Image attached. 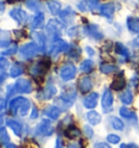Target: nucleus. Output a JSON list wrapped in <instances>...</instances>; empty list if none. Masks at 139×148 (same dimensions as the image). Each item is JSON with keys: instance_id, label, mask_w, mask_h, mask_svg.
<instances>
[{"instance_id": "1", "label": "nucleus", "mask_w": 139, "mask_h": 148, "mask_svg": "<svg viewBox=\"0 0 139 148\" xmlns=\"http://www.w3.org/2000/svg\"><path fill=\"white\" fill-rule=\"evenodd\" d=\"M29 106H31V103H29L28 99L23 97H18L10 102V110L13 113L19 112L21 116H25L29 109Z\"/></svg>"}, {"instance_id": "2", "label": "nucleus", "mask_w": 139, "mask_h": 148, "mask_svg": "<svg viewBox=\"0 0 139 148\" xmlns=\"http://www.w3.org/2000/svg\"><path fill=\"white\" fill-rule=\"evenodd\" d=\"M40 51L39 47L37 46V44L34 42H29L27 45H24L21 49H20V53L23 57L24 59H31L33 57L37 55L38 52Z\"/></svg>"}, {"instance_id": "3", "label": "nucleus", "mask_w": 139, "mask_h": 148, "mask_svg": "<svg viewBox=\"0 0 139 148\" xmlns=\"http://www.w3.org/2000/svg\"><path fill=\"white\" fill-rule=\"evenodd\" d=\"M33 89V86H32V83L28 81V79H18L16 81V83L14 85V88L12 89V92L8 94V95H12L13 92H31Z\"/></svg>"}, {"instance_id": "4", "label": "nucleus", "mask_w": 139, "mask_h": 148, "mask_svg": "<svg viewBox=\"0 0 139 148\" xmlns=\"http://www.w3.org/2000/svg\"><path fill=\"white\" fill-rule=\"evenodd\" d=\"M47 32H48V34H49V36L51 38H53V40H56V39H58V37L61 35L62 25L57 20H50L48 25H47Z\"/></svg>"}, {"instance_id": "5", "label": "nucleus", "mask_w": 139, "mask_h": 148, "mask_svg": "<svg viewBox=\"0 0 139 148\" xmlns=\"http://www.w3.org/2000/svg\"><path fill=\"white\" fill-rule=\"evenodd\" d=\"M48 68H49L48 61H38L37 63H35L31 68V73L34 76H40V75H44L46 73Z\"/></svg>"}, {"instance_id": "6", "label": "nucleus", "mask_w": 139, "mask_h": 148, "mask_svg": "<svg viewBox=\"0 0 139 148\" xmlns=\"http://www.w3.org/2000/svg\"><path fill=\"white\" fill-rule=\"evenodd\" d=\"M70 50V46L60 38H58L56 40H53V44H52V47H51V55L52 56H57L60 52H63V51H67Z\"/></svg>"}, {"instance_id": "7", "label": "nucleus", "mask_w": 139, "mask_h": 148, "mask_svg": "<svg viewBox=\"0 0 139 148\" xmlns=\"http://www.w3.org/2000/svg\"><path fill=\"white\" fill-rule=\"evenodd\" d=\"M75 74H76V68H75V65L72 64V63L65 64L60 71V76L64 79V81L72 79L75 76Z\"/></svg>"}, {"instance_id": "8", "label": "nucleus", "mask_w": 139, "mask_h": 148, "mask_svg": "<svg viewBox=\"0 0 139 148\" xmlns=\"http://www.w3.org/2000/svg\"><path fill=\"white\" fill-rule=\"evenodd\" d=\"M113 105V95L110 89H106L102 96V108L106 112H110L112 110Z\"/></svg>"}, {"instance_id": "9", "label": "nucleus", "mask_w": 139, "mask_h": 148, "mask_svg": "<svg viewBox=\"0 0 139 148\" xmlns=\"http://www.w3.org/2000/svg\"><path fill=\"white\" fill-rule=\"evenodd\" d=\"M10 16L13 18L14 21H16L19 24L26 23L28 18L27 13L22 9H13L10 12Z\"/></svg>"}, {"instance_id": "10", "label": "nucleus", "mask_w": 139, "mask_h": 148, "mask_svg": "<svg viewBox=\"0 0 139 148\" xmlns=\"http://www.w3.org/2000/svg\"><path fill=\"white\" fill-rule=\"evenodd\" d=\"M114 11H115V7H114L113 2H108L100 7V14L102 16L107 18L108 20H112Z\"/></svg>"}, {"instance_id": "11", "label": "nucleus", "mask_w": 139, "mask_h": 148, "mask_svg": "<svg viewBox=\"0 0 139 148\" xmlns=\"http://www.w3.org/2000/svg\"><path fill=\"white\" fill-rule=\"evenodd\" d=\"M37 131L42 135L45 136H49L53 133V129H52V124L49 120H42L37 126Z\"/></svg>"}, {"instance_id": "12", "label": "nucleus", "mask_w": 139, "mask_h": 148, "mask_svg": "<svg viewBox=\"0 0 139 148\" xmlns=\"http://www.w3.org/2000/svg\"><path fill=\"white\" fill-rule=\"evenodd\" d=\"M126 24H127V28L129 29V32L137 34L139 37V18L129 16V18H127Z\"/></svg>"}, {"instance_id": "13", "label": "nucleus", "mask_w": 139, "mask_h": 148, "mask_svg": "<svg viewBox=\"0 0 139 148\" xmlns=\"http://www.w3.org/2000/svg\"><path fill=\"white\" fill-rule=\"evenodd\" d=\"M86 33L88 34L89 36H91L93 39H96V40H100L102 39V33L100 32V29L98 27L97 25H95V24H90L88 25L87 27H86Z\"/></svg>"}, {"instance_id": "14", "label": "nucleus", "mask_w": 139, "mask_h": 148, "mask_svg": "<svg viewBox=\"0 0 139 148\" xmlns=\"http://www.w3.org/2000/svg\"><path fill=\"white\" fill-rule=\"evenodd\" d=\"M93 87V84H91V81L89 79L88 76H84L82 79H79L78 82V88L80 92H83V94H86V92H88L90 89Z\"/></svg>"}, {"instance_id": "15", "label": "nucleus", "mask_w": 139, "mask_h": 148, "mask_svg": "<svg viewBox=\"0 0 139 148\" xmlns=\"http://www.w3.org/2000/svg\"><path fill=\"white\" fill-rule=\"evenodd\" d=\"M74 18H75V12L71 8H66L65 10L60 12V18L66 24L72 23Z\"/></svg>"}, {"instance_id": "16", "label": "nucleus", "mask_w": 139, "mask_h": 148, "mask_svg": "<svg viewBox=\"0 0 139 148\" xmlns=\"http://www.w3.org/2000/svg\"><path fill=\"white\" fill-rule=\"evenodd\" d=\"M98 102V94L97 92H91L87 97L84 99V106L88 109H93L97 106Z\"/></svg>"}, {"instance_id": "17", "label": "nucleus", "mask_w": 139, "mask_h": 148, "mask_svg": "<svg viewBox=\"0 0 139 148\" xmlns=\"http://www.w3.org/2000/svg\"><path fill=\"white\" fill-rule=\"evenodd\" d=\"M126 86V81L123 76V73H120V75H117L115 79H113V82L111 84V87L114 90H121Z\"/></svg>"}, {"instance_id": "18", "label": "nucleus", "mask_w": 139, "mask_h": 148, "mask_svg": "<svg viewBox=\"0 0 139 148\" xmlns=\"http://www.w3.org/2000/svg\"><path fill=\"white\" fill-rule=\"evenodd\" d=\"M44 21H45V14L42 12H38L34 18H33L32 23H31V27L32 28H40L44 25Z\"/></svg>"}, {"instance_id": "19", "label": "nucleus", "mask_w": 139, "mask_h": 148, "mask_svg": "<svg viewBox=\"0 0 139 148\" xmlns=\"http://www.w3.org/2000/svg\"><path fill=\"white\" fill-rule=\"evenodd\" d=\"M32 37L33 39L35 40V44H37V46L39 47L40 51L45 50V36H44V34L38 32H34L32 34Z\"/></svg>"}, {"instance_id": "20", "label": "nucleus", "mask_w": 139, "mask_h": 148, "mask_svg": "<svg viewBox=\"0 0 139 148\" xmlns=\"http://www.w3.org/2000/svg\"><path fill=\"white\" fill-rule=\"evenodd\" d=\"M44 112H45V114L49 116L50 119L55 120V119H58V118H59L61 111H60V109H59V108H57L56 106H49L45 109Z\"/></svg>"}, {"instance_id": "21", "label": "nucleus", "mask_w": 139, "mask_h": 148, "mask_svg": "<svg viewBox=\"0 0 139 148\" xmlns=\"http://www.w3.org/2000/svg\"><path fill=\"white\" fill-rule=\"evenodd\" d=\"M57 94V88L53 85H48L44 90H42L40 98L42 99H50L52 98V96H55Z\"/></svg>"}, {"instance_id": "22", "label": "nucleus", "mask_w": 139, "mask_h": 148, "mask_svg": "<svg viewBox=\"0 0 139 148\" xmlns=\"http://www.w3.org/2000/svg\"><path fill=\"white\" fill-rule=\"evenodd\" d=\"M115 52L117 53V55L122 56L124 59H128L129 58V51H128V49L126 48L123 44H121V42H116L115 44Z\"/></svg>"}, {"instance_id": "23", "label": "nucleus", "mask_w": 139, "mask_h": 148, "mask_svg": "<svg viewBox=\"0 0 139 148\" xmlns=\"http://www.w3.org/2000/svg\"><path fill=\"white\" fill-rule=\"evenodd\" d=\"M48 8L50 10V12L53 15H57V14H60L61 12V3L58 1V0H50L48 1Z\"/></svg>"}, {"instance_id": "24", "label": "nucleus", "mask_w": 139, "mask_h": 148, "mask_svg": "<svg viewBox=\"0 0 139 148\" xmlns=\"http://www.w3.org/2000/svg\"><path fill=\"white\" fill-rule=\"evenodd\" d=\"M120 114L123 118H125L127 120H135L137 119V116H136V113H135L134 111H132L130 109L128 108H126V107H122L120 109Z\"/></svg>"}, {"instance_id": "25", "label": "nucleus", "mask_w": 139, "mask_h": 148, "mask_svg": "<svg viewBox=\"0 0 139 148\" xmlns=\"http://www.w3.org/2000/svg\"><path fill=\"white\" fill-rule=\"evenodd\" d=\"M87 120H88L90 124L97 125L101 121V116L98 112H96V111H89L88 113H87Z\"/></svg>"}, {"instance_id": "26", "label": "nucleus", "mask_w": 139, "mask_h": 148, "mask_svg": "<svg viewBox=\"0 0 139 148\" xmlns=\"http://www.w3.org/2000/svg\"><path fill=\"white\" fill-rule=\"evenodd\" d=\"M133 99H134V96H133V92L129 88L126 89L125 92L121 95V101L124 105H130L133 102Z\"/></svg>"}, {"instance_id": "27", "label": "nucleus", "mask_w": 139, "mask_h": 148, "mask_svg": "<svg viewBox=\"0 0 139 148\" xmlns=\"http://www.w3.org/2000/svg\"><path fill=\"white\" fill-rule=\"evenodd\" d=\"M7 124H8L9 127L12 129V131L18 136H21V134H22V126H21V124H20L19 122H16V121L14 120H8L7 121Z\"/></svg>"}, {"instance_id": "28", "label": "nucleus", "mask_w": 139, "mask_h": 148, "mask_svg": "<svg viewBox=\"0 0 139 148\" xmlns=\"http://www.w3.org/2000/svg\"><path fill=\"white\" fill-rule=\"evenodd\" d=\"M23 66L19 63H15V64L12 65V68L10 69V76L12 77H18L21 74L23 73Z\"/></svg>"}, {"instance_id": "29", "label": "nucleus", "mask_w": 139, "mask_h": 148, "mask_svg": "<svg viewBox=\"0 0 139 148\" xmlns=\"http://www.w3.org/2000/svg\"><path fill=\"white\" fill-rule=\"evenodd\" d=\"M100 71L104 74H111L117 71V66L113 64H109V63H103L100 65Z\"/></svg>"}, {"instance_id": "30", "label": "nucleus", "mask_w": 139, "mask_h": 148, "mask_svg": "<svg viewBox=\"0 0 139 148\" xmlns=\"http://www.w3.org/2000/svg\"><path fill=\"white\" fill-rule=\"evenodd\" d=\"M80 132L77 127L75 126H69L66 131H65V136L69 137V138H75V137H78Z\"/></svg>"}, {"instance_id": "31", "label": "nucleus", "mask_w": 139, "mask_h": 148, "mask_svg": "<svg viewBox=\"0 0 139 148\" xmlns=\"http://www.w3.org/2000/svg\"><path fill=\"white\" fill-rule=\"evenodd\" d=\"M25 5L29 10H33V11H38L42 8V5H40V1L39 0H26L25 1Z\"/></svg>"}, {"instance_id": "32", "label": "nucleus", "mask_w": 139, "mask_h": 148, "mask_svg": "<svg viewBox=\"0 0 139 148\" xmlns=\"http://www.w3.org/2000/svg\"><path fill=\"white\" fill-rule=\"evenodd\" d=\"M10 44V37L9 34L3 31H0V47L8 46Z\"/></svg>"}, {"instance_id": "33", "label": "nucleus", "mask_w": 139, "mask_h": 148, "mask_svg": "<svg viewBox=\"0 0 139 148\" xmlns=\"http://www.w3.org/2000/svg\"><path fill=\"white\" fill-rule=\"evenodd\" d=\"M93 62L91 60H85L80 63V70L83 72H86V73L90 72L93 70Z\"/></svg>"}, {"instance_id": "34", "label": "nucleus", "mask_w": 139, "mask_h": 148, "mask_svg": "<svg viewBox=\"0 0 139 148\" xmlns=\"http://www.w3.org/2000/svg\"><path fill=\"white\" fill-rule=\"evenodd\" d=\"M112 126H113V129L117 130V131H122L124 129V123L119 118H113L112 119Z\"/></svg>"}, {"instance_id": "35", "label": "nucleus", "mask_w": 139, "mask_h": 148, "mask_svg": "<svg viewBox=\"0 0 139 148\" xmlns=\"http://www.w3.org/2000/svg\"><path fill=\"white\" fill-rule=\"evenodd\" d=\"M85 2H86V7L93 11L99 8V0H85Z\"/></svg>"}, {"instance_id": "36", "label": "nucleus", "mask_w": 139, "mask_h": 148, "mask_svg": "<svg viewBox=\"0 0 139 148\" xmlns=\"http://www.w3.org/2000/svg\"><path fill=\"white\" fill-rule=\"evenodd\" d=\"M9 142V135L7 133V130L5 127L0 129V143L7 144Z\"/></svg>"}, {"instance_id": "37", "label": "nucleus", "mask_w": 139, "mask_h": 148, "mask_svg": "<svg viewBox=\"0 0 139 148\" xmlns=\"http://www.w3.org/2000/svg\"><path fill=\"white\" fill-rule=\"evenodd\" d=\"M108 142L111 144H117L120 142V136H117V135H114V134H110L108 135Z\"/></svg>"}, {"instance_id": "38", "label": "nucleus", "mask_w": 139, "mask_h": 148, "mask_svg": "<svg viewBox=\"0 0 139 148\" xmlns=\"http://www.w3.org/2000/svg\"><path fill=\"white\" fill-rule=\"evenodd\" d=\"M69 53H70V56L73 57V58H78L79 53H80V50H79V48H77V47H73V49L70 50Z\"/></svg>"}, {"instance_id": "39", "label": "nucleus", "mask_w": 139, "mask_h": 148, "mask_svg": "<svg viewBox=\"0 0 139 148\" xmlns=\"http://www.w3.org/2000/svg\"><path fill=\"white\" fill-rule=\"evenodd\" d=\"M8 66V61L3 59V58H1L0 59V73H2V72H5V69Z\"/></svg>"}, {"instance_id": "40", "label": "nucleus", "mask_w": 139, "mask_h": 148, "mask_svg": "<svg viewBox=\"0 0 139 148\" xmlns=\"http://www.w3.org/2000/svg\"><path fill=\"white\" fill-rule=\"evenodd\" d=\"M16 50H18V48H16V46H12L11 48H9L7 51H3V55H13V53H15L16 52Z\"/></svg>"}, {"instance_id": "41", "label": "nucleus", "mask_w": 139, "mask_h": 148, "mask_svg": "<svg viewBox=\"0 0 139 148\" xmlns=\"http://www.w3.org/2000/svg\"><path fill=\"white\" fill-rule=\"evenodd\" d=\"M84 131H85V134H86V136H87V137H91V136L93 135V129H90V127H89V126H87V125L84 127Z\"/></svg>"}, {"instance_id": "42", "label": "nucleus", "mask_w": 139, "mask_h": 148, "mask_svg": "<svg viewBox=\"0 0 139 148\" xmlns=\"http://www.w3.org/2000/svg\"><path fill=\"white\" fill-rule=\"evenodd\" d=\"M93 148H111V147L108 146L107 144H104V143H98L93 146Z\"/></svg>"}, {"instance_id": "43", "label": "nucleus", "mask_w": 139, "mask_h": 148, "mask_svg": "<svg viewBox=\"0 0 139 148\" xmlns=\"http://www.w3.org/2000/svg\"><path fill=\"white\" fill-rule=\"evenodd\" d=\"M121 148H137V146L135 145V144H123V145H121Z\"/></svg>"}, {"instance_id": "44", "label": "nucleus", "mask_w": 139, "mask_h": 148, "mask_svg": "<svg viewBox=\"0 0 139 148\" xmlns=\"http://www.w3.org/2000/svg\"><path fill=\"white\" fill-rule=\"evenodd\" d=\"M5 107V101L3 100V99H0V111L3 110Z\"/></svg>"}, {"instance_id": "45", "label": "nucleus", "mask_w": 139, "mask_h": 148, "mask_svg": "<svg viewBox=\"0 0 139 148\" xmlns=\"http://www.w3.org/2000/svg\"><path fill=\"white\" fill-rule=\"evenodd\" d=\"M37 116H38L37 109H36V108H34V110H33V113H32V116H31V118H32V119H34V118H37Z\"/></svg>"}, {"instance_id": "46", "label": "nucleus", "mask_w": 139, "mask_h": 148, "mask_svg": "<svg viewBox=\"0 0 139 148\" xmlns=\"http://www.w3.org/2000/svg\"><path fill=\"white\" fill-rule=\"evenodd\" d=\"M56 148H63V147H62V142H61V139H60V138L57 139Z\"/></svg>"}, {"instance_id": "47", "label": "nucleus", "mask_w": 139, "mask_h": 148, "mask_svg": "<svg viewBox=\"0 0 139 148\" xmlns=\"http://www.w3.org/2000/svg\"><path fill=\"white\" fill-rule=\"evenodd\" d=\"M3 10H5V3H3V1L0 0V13H2Z\"/></svg>"}, {"instance_id": "48", "label": "nucleus", "mask_w": 139, "mask_h": 148, "mask_svg": "<svg viewBox=\"0 0 139 148\" xmlns=\"http://www.w3.org/2000/svg\"><path fill=\"white\" fill-rule=\"evenodd\" d=\"M86 51L88 52V55H89V56H93V53H95V51H93V49L90 48V47H87V48H86Z\"/></svg>"}, {"instance_id": "49", "label": "nucleus", "mask_w": 139, "mask_h": 148, "mask_svg": "<svg viewBox=\"0 0 139 148\" xmlns=\"http://www.w3.org/2000/svg\"><path fill=\"white\" fill-rule=\"evenodd\" d=\"M7 148H16V146L13 145V144H9V145L7 146Z\"/></svg>"}, {"instance_id": "50", "label": "nucleus", "mask_w": 139, "mask_h": 148, "mask_svg": "<svg viewBox=\"0 0 139 148\" xmlns=\"http://www.w3.org/2000/svg\"><path fill=\"white\" fill-rule=\"evenodd\" d=\"M2 122H3V118H2V114L0 113V124H1Z\"/></svg>"}, {"instance_id": "51", "label": "nucleus", "mask_w": 139, "mask_h": 148, "mask_svg": "<svg viewBox=\"0 0 139 148\" xmlns=\"http://www.w3.org/2000/svg\"><path fill=\"white\" fill-rule=\"evenodd\" d=\"M69 148H78V147H77V145H71V146H69Z\"/></svg>"}]
</instances>
